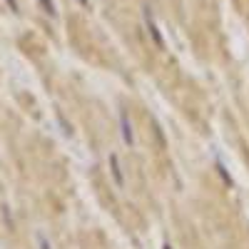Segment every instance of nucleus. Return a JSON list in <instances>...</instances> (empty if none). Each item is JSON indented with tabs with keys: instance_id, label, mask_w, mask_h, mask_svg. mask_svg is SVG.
<instances>
[{
	"instance_id": "39448f33",
	"label": "nucleus",
	"mask_w": 249,
	"mask_h": 249,
	"mask_svg": "<svg viewBox=\"0 0 249 249\" xmlns=\"http://www.w3.org/2000/svg\"><path fill=\"white\" fill-rule=\"evenodd\" d=\"M217 170H219V177H222V179H224L227 184H230V187L234 184V179L230 177V172H227V167H224V164H222V160H219V157H217Z\"/></svg>"
},
{
	"instance_id": "0eeeda50",
	"label": "nucleus",
	"mask_w": 249,
	"mask_h": 249,
	"mask_svg": "<svg viewBox=\"0 0 249 249\" xmlns=\"http://www.w3.org/2000/svg\"><path fill=\"white\" fill-rule=\"evenodd\" d=\"M5 3H8V8H10L13 13H20V8H18V0H5Z\"/></svg>"
},
{
	"instance_id": "f257e3e1",
	"label": "nucleus",
	"mask_w": 249,
	"mask_h": 249,
	"mask_svg": "<svg viewBox=\"0 0 249 249\" xmlns=\"http://www.w3.org/2000/svg\"><path fill=\"white\" fill-rule=\"evenodd\" d=\"M142 20H144V25H147V33H150V37H152V43H155L160 50H164V37H162L160 25H157V20H155V15H152V10H150L147 5L142 8Z\"/></svg>"
},
{
	"instance_id": "423d86ee",
	"label": "nucleus",
	"mask_w": 249,
	"mask_h": 249,
	"mask_svg": "<svg viewBox=\"0 0 249 249\" xmlns=\"http://www.w3.org/2000/svg\"><path fill=\"white\" fill-rule=\"evenodd\" d=\"M37 249H53V244L48 242L45 234H37Z\"/></svg>"
},
{
	"instance_id": "1a4fd4ad",
	"label": "nucleus",
	"mask_w": 249,
	"mask_h": 249,
	"mask_svg": "<svg viewBox=\"0 0 249 249\" xmlns=\"http://www.w3.org/2000/svg\"><path fill=\"white\" fill-rule=\"evenodd\" d=\"M162 249H172V244H170V242H164V244H162Z\"/></svg>"
},
{
	"instance_id": "6e6552de",
	"label": "nucleus",
	"mask_w": 249,
	"mask_h": 249,
	"mask_svg": "<svg viewBox=\"0 0 249 249\" xmlns=\"http://www.w3.org/2000/svg\"><path fill=\"white\" fill-rule=\"evenodd\" d=\"M77 3H80L82 8H88V5H90V0H77Z\"/></svg>"
},
{
	"instance_id": "20e7f679",
	"label": "nucleus",
	"mask_w": 249,
	"mask_h": 249,
	"mask_svg": "<svg viewBox=\"0 0 249 249\" xmlns=\"http://www.w3.org/2000/svg\"><path fill=\"white\" fill-rule=\"evenodd\" d=\"M40 3V8H43V13L48 15V18H57V5H55V0H37Z\"/></svg>"
},
{
	"instance_id": "f03ea898",
	"label": "nucleus",
	"mask_w": 249,
	"mask_h": 249,
	"mask_svg": "<svg viewBox=\"0 0 249 249\" xmlns=\"http://www.w3.org/2000/svg\"><path fill=\"white\" fill-rule=\"evenodd\" d=\"M120 135H122V140H124L127 147H135V130H132V122H130L127 110L120 112Z\"/></svg>"
},
{
	"instance_id": "7ed1b4c3",
	"label": "nucleus",
	"mask_w": 249,
	"mask_h": 249,
	"mask_svg": "<svg viewBox=\"0 0 249 249\" xmlns=\"http://www.w3.org/2000/svg\"><path fill=\"white\" fill-rule=\"evenodd\" d=\"M110 175L115 179L117 190H124V175H122V167H120V157L115 152H110Z\"/></svg>"
}]
</instances>
